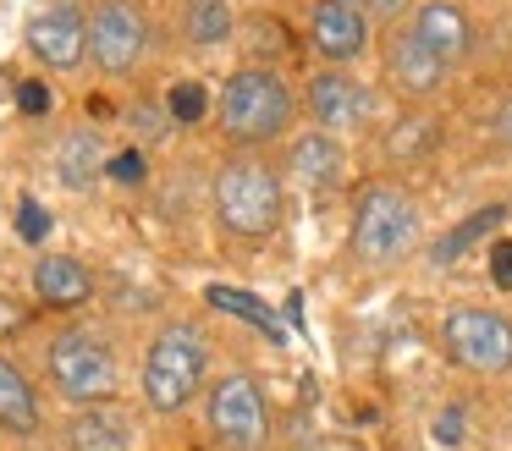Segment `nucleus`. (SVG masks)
I'll list each match as a JSON object with an SVG mask.
<instances>
[{"mask_svg": "<svg viewBox=\"0 0 512 451\" xmlns=\"http://www.w3.org/2000/svg\"><path fill=\"white\" fill-rule=\"evenodd\" d=\"M166 110H171V121L193 127V121H204V110H210V94H204L199 83H177V88L166 94Z\"/></svg>", "mask_w": 512, "mask_h": 451, "instance_id": "22", "label": "nucleus"}, {"mask_svg": "<svg viewBox=\"0 0 512 451\" xmlns=\"http://www.w3.org/2000/svg\"><path fill=\"white\" fill-rule=\"evenodd\" d=\"M34 292L39 303L50 308H72L89 297V270H83L78 259H67V253H45V259L34 264Z\"/></svg>", "mask_w": 512, "mask_h": 451, "instance_id": "15", "label": "nucleus"}, {"mask_svg": "<svg viewBox=\"0 0 512 451\" xmlns=\"http://www.w3.org/2000/svg\"><path fill=\"white\" fill-rule=\"evenodd\" d=\"M105 171H111L116 182H144L149 160H144V149H122V154H111V160H105Z\"/></svg>", "mask_w": 512, "mask_h": 451, "instance_id": "25", "label": "nucleus"}, {"mask_svg": "<svg viewBox=\"0 0 512 451\" xmlns=\"http://www.w3.org/2000/svg\"><path fill=\"white\" fill-rule=\"evenodd\" d=\"M94 171H100V138H94V132H72V138L61 143V176H67L72 187H89Z\"/></svg>", "mask_w": 512, "mask_h": 451, "instance_id": "21", "label": "nucleus"}, {"mask_svg": "<svg viewBox=\"0 0 512 451\" xmlns=\"http://www.w3.org/2000/svg\"><path fill=\"white\" fill-rule=\"evenodd\" d=\"M17 110H23V116H45V110H50V88L45 83H23V88H17Z\"/></svg>", "mask_w": 512, "mask_h": 451, "instance_id": "27", "label": "nucleus"}, {"mask_svg": "<svg viewBox=\"0 0 512 451\" xmlns=\"http://www.w3.org/2000/svg\"><path fill=\"white\" fill-rule=\"evenodd\" d=\"M386 77H391V88H402V94H435L441 77H446V61L413 28H402V33L386 39Z\"/></svg>", "mask_w": 512, "mask_h": 451, "instance_id": "12", "label": "nucleus"}, {"mask_svg": "<svg viewBox=\"0 0 512 451\" xmlns=\"http://www.w3.org/2000/svg\"><path fill=\"white\" fill-rule=\"evenodd\" d=\"M28 50L45 66H61V72L83 66V55H89V11L72 6V0L39 6L34 17H28Z\"/></svg>", "mask_w": 512, "mask_h": 451, "instance_id": "9", "label": "nucleus"}, {"mask_svg": "<svg viewBox=\"0 0 512 451\" xmlns=\"http://www.w3.org/2000/svg\"><path fill=\"white\" fill-rule=\"evenodd\" d=\"M435 435H441V440H457V435H463V413H457V407H446L441 424H435Z\"/></svg>", "mask_w": 512, "mask_h": 451, "instance_id": "30", "label": "nucleus"}, {"mask_svg": "<svg viewBox=\"0 0 512 451\" xmlns=\"http://www.w3.org/2000/svg\"><path fill=\"white\" fill-rule=\"evenodd\" d=\"M496 138H501V143H507V149H512V99H507V105L496 110Z\"/></svg>", "mask_w": 512, "mask_h": 451, "instance_id": "31", "label": "nucleus"}, {"mask_svg": "<svg viewBox=\"0 0 512 451\" xmlns=\"http://www.w3.org/2000/svg\"><path fill=\"white\" fill-rule=\"evenodd\" d=\"M501 220H507V204H490V209H479V215H468L457 231H446V237L435 242V248H430V259H435V264H452V259H463V248H468V242H479L485 231H496Z\"/></svg>", "mask_w": 512, "mask_h": 451, "instance_id": "20", "label": "nucleus"}, {"mask_svg": "<svg viewBox=\"0 0 512 451\" xmlns=\"http://www.w3.org/2000/svg\"><path fill=\"white\" fill-rule=\"evenodd\" d=\"M358 11H364V17H402V11H408V0H353Z\"/></svg>", "mask_w": 512, "mask_h": 451, "instance_id": "29", "label": "nucleus"}, {"mask_svg": "<svg viewBox=\"0 0 512 451\" xmlns=\"http://www.w3.org/2000/svg\"><path fill=\"white\" fill-rule=\"evenodd\" d=\"M419 242V209L402 187L369 182L353 209V253L364 264H397Z\"/></svg>", "mask_w": 512, "mask_h": 451, "instance_id": "2", "label": "nucleus"}, {"mask_svg": "<svg viewBox=\"0 0 512 451\" xmlns=\"http://www.w3.org/2000/svg\"><path fill=\"white\" fill-rule=\"evenodd\" d=\"M17 231H23V242H45L50 237V215H45L39 198H23V204H17Z\"/></svg>", "mask_w": 512, "mask_h": 451, "instance_id": "24", "label": "nucleus"}, {"mask_svg": "<svg viewBox=\"0 0 512 451\" xmlns=\"http://www.w3.org/2000/svg\"><path fill=\"white\" fill-rule=\"evenodd\" d=\"M430 138H435V127L424 116H413V121H402V127L386 138V149L402 160V154H424V149H430Z\"/></svg>", "mask_w": 512, "mask_h": 451, "instance_id": "23", "label": "nucleus"}, {"mask_svg": "<svg viewBox=\"0 0 512 451\" xmlns=\"http://www.w3.org/2000/svg\"><path fill=\"white\" fill-rule=\"evenodd\" d=\"M287 171L298 176L303 187H336L342 182V143H336L331 132H309V138L292 143Z\"/></svg>", "mask_w": 512, "mask_h": 451, "instance_id": "14", "label": "nucleus"}, {"mask_svg": "<svg viewBox=\"0 0 512 451\" xmlns=\"http://www.w3.org/2000/svg\"><path fill=\"white\" fill-rule=\"evenodd\" d=\"M309 44L320 55H331V61H353V55H364V44H369L364 11H358L353 0H314Z\"/></svg>", "mask_w": 512, "mask_h": 451, "instance_id": "11", "label": "nucleus"}, {"mask_svg": "<svg viewBox=\"0 0 512 451\" xmlns=\"http://www.w3.org/2000/svg\"><path fill=\"white\" fill-rule=\"evenodd\" d=\"M441 341L452 363L474 374H507L512 369V319L490 308H452L441 325Z\"/></svg>", "mask_w": 512, "mask_h": 451, "instance_id": "6", "label": "nucleus"}, {"mask_svg": "<svg viewBox=\"0 0 512 451\" xmlns=\"http://www.w3.org/2000/svg\"><path fill=\"white\" fill-rule=\"evenodd\" d=\"M67 446L72 451H133V429L116 413H100V407H83L67 424Z\"/></svg>", "mask_w": 512, "mask_h": 451, "instance_id": "16", "label": "nucleus"}, {"mask_svg": "<svg viewBox=\"0 0 512 451\" xmlns=\"http://www.w3.org/2000/svg\"><path fill=\"white\" fill-rule=\"evenodd\" d=\"M490 281L501 286V292H512V242H490Z\"/></svg>", "mask_w": 512, "mask_h": 451, "instance_id": "26", "label": "nucleus"}, {"mask_svg": "<svg viewBox=\"0 0 512 451\" xmlns=\"http://www.w3.org/2000/svg\"><path fill=\"white\" fill-rule=\"evenodd\" d=\"M28 325V308L12 303V297H0V336H12V330Z\"/></svg>", "mask_w": 512, "mask_h": 451, "instance_id": "28", "label": "nucleus"}, {"mask_svg": "<svg viewBox=\"0 0 512 451\" xmlns=\"http://www.w3.org/2000/svg\"><path fill=\"white\" fill-rule=\"evenodd\" d=\"M204 369H210V347L193 325H166L155 341H149V358H144V396L149 407L160 413H177L199 396Z\"/></svg>", "mask_w": 512, "mask_h": 451, "instance_id": "3", "label": "nucleus"}, {"mask_svg": "<svg viewBox=\"0 0 512 451\" xmlns=\"http://www.w3.org/2000/svg\"><path fill=\"white\" fill-rule=\"evenodd\" d=\"M182 28L193 44H221L232 39V6L226 0H188L182 6Z\"/></svg>", "mask_w": 512, "mask_h": 451, "instance_id": "19", "label": "nucleus"}, {"mask_svg": "<svg viewBox=\"0 0 512 451\" xmlns=\"http://www.w3.org/2000/svg\"><path fill=\"white\" fill-rule=\"evenodd\" d=\"M215 215L232 237H270L281 226V176L265 160H232L215 176Z\"/></svg>", "mask_w": 512, "mask_h": 451, "instance_id": "4", "label": "nucleus"}, {"mask_svg": "<svg viewBox=\"0 0 512 451\" xmlns=\"http://www.w3.org/2000/svg\"><path fill=\"white\" fill-rule=\"evenodd\" d=\"M413 33H419V39L430 44L446 66H452L457 55L468 50V39H474V33H468V17L452 6V0H424L419 17H413Z\"/></svg>", "mask_w": 512, "mask_h": 451, "instance_id": "13", "label": "nucleus"}, {"mask_svg": "<svg viewBox=\"0 0 512 451\" xmlns=\"http://www.w3.org/2000/svg\"><path fill=\"white\" fill-rule=\"evenodd\" d=\"M50 380H56V391L67 396V402L94 407V402H105V396H116V358L100 336H89V330H61V336L50 341Z\"/></svg>", "mask_w": 512, "mask_h": 451, "instance_id": "5", "label": "nucleus"}, {"mask_svg": "<svg viewBox=\"0 0 512 451\" xmlns=\"http://www.w3.org/2000/svg\"><path fill=\"white\" fill-rule=\"evenodd\" d=\"M375 99L358 77L347 72H314L309 77V116L320 121L325 132H342V127H364Z\"/></svg>", "mask_w": 512, "mask_h": 451, "instance_id": "10", "label": "nucleus"}, {"mask_svg": "<svg viewBox=\"0 0 512 451\" xmlns=\"http://www.w3.org/2000/svg\"><path fill=\"white\" fill-rule=\"evenodd\" d=\"M0 429H12V435H34L39 429L34 385L23 380V369L12 358H0Z\"/></svg>", "mask_w": 512, "mask_h": 451, "instance_id": "17", "label": "nucleus"}, {"mask_svg": "<svg viewBox=\"0 0 512 451\" xmlns=\"http://www.w3.org/2000/svg\"><path fill=\"white\" fill-rule=\"evenodd\" d=\"M221 127L232 143H270L292 127V88L270 66H243L221 88Z\"/></svg>", "mask_w": 512, "mask_h": 451, "instance_id": "1", "label": "nucleus"}, {"mask_svg": "<svg viewBox=\"0 0 512 451\" xmlns=\"http://www.w3.org/2000/svg\"><path fill=\"white\" fill-rule=\"evenodd\" d=\"M144 44H149V22L133 0H100L89 11V55L100 72H133L144 61Z\"/></svg>", "mask_w": 512, "mask_h": 451, "instance_id": "8", "label": "nucleus"}, {"mask_svg": "<svg viewBox=\"0 0 512 451\" xmlns=\"http://www.w3.org/2000/svg\"><path fill=\"white\" fill-rule=\"evenodd\" d=\"M204 418H210V435L232 451H254L270 429V413H265V396H259L254 374H221L210 385Z\"/></svg>", "mask_w": 512, "mask_h": 451, "instance_id": "7", "label": "nucleus"}, {"mask_svg": "<svg viewBox=\"0 0 512 451\" xmlns=\"http://www.w3.org/2000/svg\"><path fill=\"white\" fill-rule=\"evenodd\" d=\"M204 303H210L215 314H237V319H248V325L265 330L270 341H287V325L276 319V308L259 303L254 292H243V286H221V281H215V286H204Z\"/></svg>", "mask_w": 512, "mask_h": 451, "instance_id": "18", "label": "nucleus"}]
</instances>
